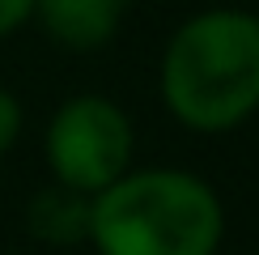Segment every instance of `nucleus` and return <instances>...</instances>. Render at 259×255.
<instances>
[{"label":"nucleus","mask_w":259,"mask_h":255,"mask_svg":"<svg viewBox=\"0 0 259 255\" xmlns=\"http://www.w3.org/2000/svg\"><path fill=\"white\" fill-rule=\"evenodd\" d=\"M221 191L183 166H132L94 196L90 247L98 255H217Z\"/></svg>","instance_id":"obj_2"},{"label":"nucleus","mask_w":259,"mask_h":255,"mask_svg":"<svg viewBox=\"0 0 259 255\" xmlns=\"http://www.w3.org/2000/svg\"><path fill=\"white\" fill-rule=\"evenodd\" d=\"M21 128H26V106L13 90L0 85V157L13 153V145L21 141Z\"/></svg>","instance_id":"obj_6"},{"label":"nucleus","mask_w":259,"mask_h":255,"mask_svg":"<svg viewBox=\"0 0 259 255\" xmlns=\"http://www.w3.org/2000/svg\"><path fill=\"white\" fill-rule=\"evenodd\" d=\"M132 0H38L34 21L56 47L64 51H102L106 42H115Z\"/></svg>","instance_id":"obj_4"},{"label":"nucleus","mask_w":259,"mask_h":255,"mask_svg":"<svg viewBox=\"0 0 259 255\" xmlns=\"http://www.w3.org/2000/svg\"><path fill=\"white\" fill-rule=\"evenodd\" d=\"M90 217H94V200L64 183L38 187L21 208V226H26L30 238L60 251L90 247Z\"/></svg>","instance_id":"obj_5"},{"label":"nucleus","mask_w":259,"mask_h":255,"mask_svg":"<svg viewBox=\"0 0 259 255\" xmlns=\"http://www.w3.org/2000/svg\"><path fill=\"white\" fill-rule=\"evenodd\" d=\"M34 5L38 0H0V42L13 38L21 26L34 21Z\"/></svg>","instance_id":"obj_7"},{"label":"nucleus","mask_w":259,"mask_h":255,"mask_svg":"<svg viewBox=\"0 0 259 255\" xmlns=\"http://www.w3.org/2000/svg\"><path fill=\"white\" fill-rule=\"evenodd\" d=\"M136 128L127 111L106 94H72L51 111L42 128V162L51 183H64L81 196H98L132 170Z\"/></svg>","instance_id":"obj_3"},{"label":"nucleus","mask_w":259,"mask_h":255,"mask_svg":"<svg viewBox=\"0 0 259 255\" xmlns=\"http://www.w3.org/2000/svg\"><path fill=\"white\" fill-rule=\"evenodd\" d=\"M157 90L187 132L221 136L259 111V13L212 5L179 21L161 47Z\"/></svg>","instance_id":"obj_1"}]
</instances>
